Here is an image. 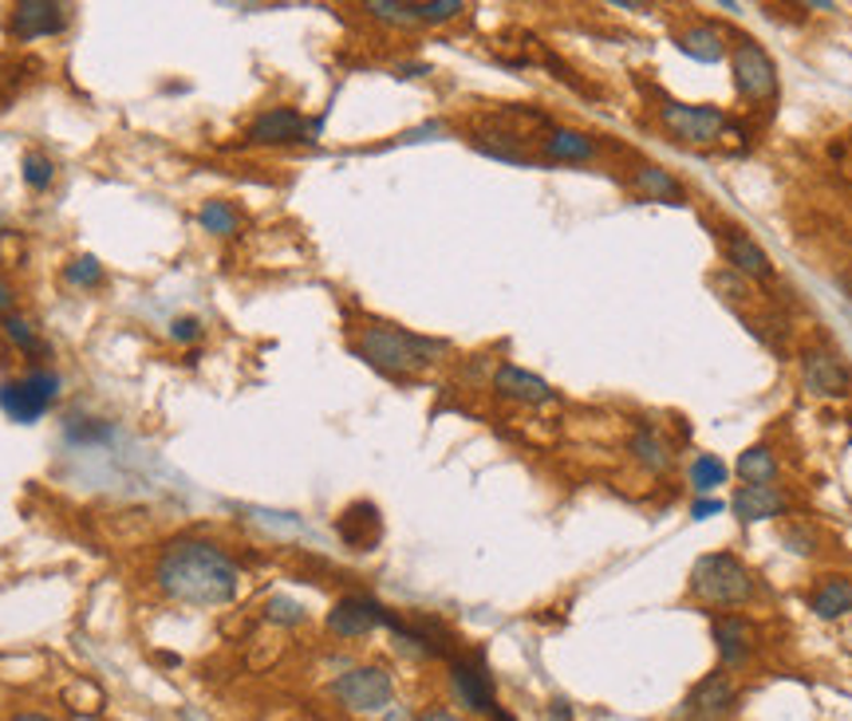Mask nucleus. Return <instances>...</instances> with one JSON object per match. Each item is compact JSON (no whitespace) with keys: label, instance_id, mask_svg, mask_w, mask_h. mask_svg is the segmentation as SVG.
Masks as SVG:
<instances>
[{"label":"nucleus","instance_id":"20","mask_svg":"<svg viewBox=\"0 0 852 721\" xmlns=\"http://www.w3.org/2000/svg\"><path fill=\"white\" fill-rule=\"evenodd\" d=\"M635 194L647 201H663V206H687V186L663 166H640L635 170Z\"/></svg>","mask_w":852,"mask_h":721},{"label":"nucleus","instance_id":"5","mask_svg":"<svg viewBox=\"0 0 852 721\" xmlns=\"http://www.w3.org/2000/svg\"><path fill=\"white\" fill-rule=\"evenodd\" d=\"M332 694L352 713H387L391 702H395V678L380 662H367V667L344 670L332 682Z\"/></svg>","mask_w":852,"mask_h":721},{"label":"nucleus","instance_id":"41","mask_svg":"<svg viewBox=\"0 0 852 721\" xmlns=\"http://www.w3.org/2000/svg\"><path fill=\"white\" fill-rule=\"evenodd\" d=\"M490 721H517V718H513V713L506 710V706H498V710L490 713Z\"/></svg>","mask_w":852,"mask_h":721},{"label":"nucleus","instance_id":"6","mask_svg":"<svg viewBox=\"0 0 852 721\" xmlns=\"http://www.w3.org/2000/svg\"><path fill=\"white\" fill-rule=\"evenodd\" d=\"M742 706V686L735 682L730 670H710L707 678H698L690 686V694L683 698L679 718L683 721H730Z\"/></svg>","mask_w":852,"mask_h":721},{"label":"nucleus","instance_id":"18","mask_svg":"<svg viewBox=\"0 0 852 721\" xmlns=\"http://www.w3.org/2000/svg\"><path fill=\"white\" fill-rule=\"evenodd\" d=\"M730 505H735L738 521L754 524V521H773V516H781L789 509V501H786V493L773 485H742Z\"/></svg>","mask_w":852,"mask_h":721},{"label":"nucleus","instance_id":"7","mask_svg":"<svg viewBox=\"0 0 852 721\" xmlns=\"http://www.w3.org/2000/svg\"><path fill=\"white\" fill-rule=\"evenodd\" d=\"M446 667H450V690L458 698L466 713H481V718H490L498 710V682H493L490 667H486V658L481 655H450L446 658Z\"/></svg>","mask_w":852,"mask_h":721},{"label":"nucleus","instance_id":"15","mask_svg":"<svg viewBox=\"0 0 852 721\" xmlns=\"http://www.w3.org/2000/svg\"><path fill=\"white\" fill-rule=\"evenodd\" d=\"M493 390H498L501 398H509V403H521V406H544L557 398V390L549 387L541 375H533V370H526V367H513V363H501V367L493 370Z\"/></svg>","mask_w":852,"mask_h":721},{"label":"nucleus","instance_id":"3","mask_svg":"<svg viewBox=\"0 0 852 721\" xmlns=\"http://www.w3.org/2000/svg\"><path fill=\"white\" fill-rule=\"evenodd\" d=\"M690 595H698L710 607H742L754 599V572L735 552L698 556L690 568Z\"/></svg>","mask_w":852,"mask_h":721},{"label":"nucleus","instance_id":"1","mask_svg":"<svg viewBox=\"0 0 852 721\" xmlns=\"http://www.w3.org/2000/svg\"><path fill=\"white\" fill-rule=\"evenodd\" d=\"M155 584L174 604L221 607L241 587V572L221 544L201 541V536H181V541L166 544L158 556Z\"/></svg>","mask_w":852,"mask_h":721},{"label":"nucleus","instance_id":"36","mask_svg":"<svg viewBox=\"0 0 852 721\" xmlns=\"http://www.w3.org/2000/svg\"><path fill=\"white\" fill-rule=\"evenodd\" d=\"M415 721H470V718H463V713L446 710V706H426V710L418 713Z\"/></svg>","mask_w":852,"mask_h":721},{"label":"nucleus","instance_id":"21","mask_svg":"<svg viewBox=\"0 0 852 721\" xmlns=\"http://www.w3.org/2000/svg\"><path fill=\"white\" fill-rule=\"evenodd\" d=\"M541 154L549 163H592L600 154L596 138L581 135V130H549V138L541 143Z\"/></svg>","mask_w":852,"mask_h":721},{"label":"nucleus","instance_id":"23","mask_svg":"<svg viewBox=\"0 0 852 721\" xmlns=\"http://www.w3.org/2000/svg\"><path fill=\"white\" fill-rule=\"evenodd\" d=\"M735 473L746 485H773V478H778V458H773L770 446H750V450L738 453Z\"/></svg>","mask_w":852,"mask_h":721},{"label":"nucleus","instance_id":"25","mask_svg":"<svg viewBox=\"0 0 852 721\" xmlns=\"http://www.w3.org/2000/svg\"><path fill=\"white\" fill-rule=\"evenodd\" d=\"M0 332H4V339H9L12 347H17V352H24V355H48V343L37 335V327L28 324L24 316H17V312L0 320Z\"/></svg>","mask_w":852,"mask_h":721},{"label":"nucleus","instance_id":"35","mask_svg":"<svg viewBox=\"0 0 852 721\" xmlns=\"http://www.w3.org/2000/svg\"><path fill=\"white\" fill-rule=\"evenodd\" d=\"M170 335H174L178 343H190V339H198V335H201V327H198V320L186 316V320H174V324H170Z\"/></svg>","mask_w":852,"mask_h":721},{"label":"nucleus","instance_id":"2","mask_svg":"<svg viewBox=\"0 0 852 721\" xmlns=\"http://www.w3.org/2000/svg\"><path fill=\"white\" fill-rule=\"evenodd\" d=\"M446 352L450 347L443 339L403 332L395 324H367L355 339V355L363 363H372L375 370H383V375H391V379H415V375L435 367Z\"/></svg>","mask_w":852,"mask_h":721},{"label":"nucleus","instance_id":"17","mask_svg":"<svg viewBox=\"0 0 852 721\" xmlns=\"http://www.w3.org/2000/svg\"><path fill=\"white\" fill-rule=\"evenodd\" d=\"M336 532H340V541H344L347 548L367 552L375 541H380V532H383L380 509H375L372 501H355V505H347L344 513H340Z\"/></svg>","mask_w":852,"mask_h":721},{"label":"nucleus","instance_id":"26","mask_svg":"<svg viewBox=\"0 0 852 721\" xmlns=\"http://www.w3.org/2000/svg\"><path fill=\"white\" fill-rule=\"evenodd\" d=\"M198 226L214 237H233L237 226H241V213H237L229 201H206V206L198 209Z\"/></svg>","mask_w":852,"mask_h":721},{"label":"nucleus","instance_id":"29","mask_svg":"<svg viewBox=\"0 0 852 721\" xmlns=\"http://www.w3.org/2000/svg\"><path fill=\"white\" fill-rule=\"evenodd\" d=\"M415 12V24H446V20L463 17L466 4L463 0H426V4H411Z\"/></svg>","mask_w":852,"mask_h":721},{"label":"nucleus","instance_id":"12","mask_svg":"<svg viewBox=\"0 0 852 721\" xmlns=\"http://www.w3.org/2000/svg\"><path fill=\"white\" fill-rule=\"evenodd\" d=\"M801 379L821 398L852 395V367L837 352H829V347H806L801 352Z\"/></svg>","mask_w":852,"mask_h":721},{"label":"nucleus","instance_id":"38","mask_svg":"<svg viewBox=\"0 0 852 721\" xmlns=\"http://www.w3.org/2000/svg\"><path fill=\"white\" fill-rule=\"evenodd\" d=\"M12 307H17V292H12L9 280H0V320L12 316Z\"/></svg>","mask_w":852,"mask_h":721},{"label":"nucleus","instance_id":"14","mask_svg":"<svg viewBox=\"0 0 852 721\" xmlns=\"http://www.w3.org/2000/svg\"><path fill=\"white\" fill-rule=\"evenodd\" d=\"M387 612L391 607H383L372 595H344L328 612V631L340 635V639H363V635H372L375 627L387 623Z\"/></svg>","mask_w":852,"mask_h":721},{"label":"nucleus","instance_id":"31","mask_svg":"<svg viewBox=\"0 0 852 721\" xmlns=\"http://www.w3.org/2000/svg\"><path fill=\"white\" fill-rule=\"evenodd\" d=\"M64 280L72 284V289H100L103 264L95 261V257H75V261L64 269Z\"/></svg>","mask_w":852,"mask_h":721},{"label":"nucleus","instance_id":"30","mask_svg":"<svg viewBox=\"0 0 852 721\" xmlns=\"http://www.w3.org/2000/svg\"><path fill=\"white\" fill-rule=\"evenodd\" d=\"M264 619L277 623V627H300V623L309 619V612L297 599H289V595H272L269 604H264Z\"/></svg>","mask_w":852,"mask_h":721},{"label":"nucleus","instance_id":"40","mask_svg":"<svg viewBox=\"0 0 852 721\" xmlns=\"http://www.w3.org/2000/svg\"><path fill=\"white\" fill-rule=\"evenodd\" d=\"M12 721H55V718H48V713H37V710H24V713H17Z\"/></svg>","mask_w":852,"mask_h":721},{"label":"nucleus","instance_id":"8","mask_svg":"<svg viewBox=\"0 0 852 721\" xmlns=\"http://www.w3.org/2000/svg\"><path fill=\"white\" fill-rule=\"evenodd\" d=\"M730 72H735V87L742 100L750 103H770L778 100V67H773L770 52L754 40H738L730 52Z\"/></svg>","mask_w":852,"mask_h":721},{"label":"nucleus","instance_id":"9","mask_svg":"<svg viewBox=\"0 0 852 721\" xmlns=\"http://www.w3.org/2000/svg\"><path fill=\"white\" fill-rule=\"evenodd\" d=\"M659 115H663V127L672 130L675 138H683V143H690V146H703V143L723 138L726 123H730V118H726L718 107H710V103H698L695 107V103L663 100Z\"/></svg>","mask_w":852,"mask_h":721},{"label":"nucleus","instance_id":"27","mask_svg":"<svg viewBox=\"0 0 852 721\" xmlns=\"http://www.w3.org/2000/svg\"><path fill=\"white\" fill-rule=\"evenodd\" d=\"M20 178H24L28 190L44 194L48 186L55 181V163L48 158L44 150H28L24 158H20Z\"/></svg>","mask_w":852,"mask_h":721},{"label":"nucleus","instance_id":"28","mask_svg":"<svg viewBox=\"0 0 852 721\" xmlns=\"http://www.w3.org/2000/svg\"><path fill=\"white\" fill-rule=\"evenodd\" d=\"M726 481V461L715 458V453H698L695 461H690V485L698 489V493H710V489H718Z\"/></svg>","mask_w":852,"mask_h":721},{"label":"nucleus","instance_id":"39","mask_svg":"<svg viewBox=\"0 0 852 721\" xmlns=\"http://www.w3.org/2000/svg\"><path fill=\"white\" fill-rule=\"evenodd\" d=\"M715 513H723V501H707V497H703V501L690 505V516H698V521H703V516H715Z\"/></svg>","mask_w":852,"mask_h":721},{"label":"nucleus","instance_id":"32","mask_svg":"<svg viewBox=\"0 0 852 721\" xmlns=\"http://www.w3.org/2000/svg\"><path fill=\"white\" fill-rule=\"evenodd\" d=\"M710 289H715L723 300H735V304H742V300H750V292H746V276H738L735 269L715 272V276H710Z\"/></svg>","mask_w":852,"mask_h":721},{"label":"nucleus","instance_id":"33","mask_svg":"<svg viewBox=\"0 0 852 721\" xmlns=\"http://www.w3.org/2000/svg\"><path fill=\"white\" fill-rule=\"evenodd\" d=\"M67 438H72V442H107L111 426L95 422V418H72V422H67Z\"/></svg>","mask_w":852,"mask_h":721},{"label":"nucleus","instance_id":"37","mask_svg":"<svg viewBox=\"0 0 852 721\" xmlns=\"http://www.w3.org/2000/svg\"><path fill=\"white\" fill-rule=\"evenodd\" d=\"M544 721H576V710H572V702H564V698H553Z\"/></svg>","mask_w":852,"mask_h":721},{"label":"nucleus","instance_id":"10","mask_svg":"<svg viewBox=\"0 0 852 721\" xmlns=\"http://www.w3.org/2000/svg\"><path fill=\"white\" fill-rule=\"evenodd\" d=\"M72 20V9L67 4H55V0H20L9 9V32L17 44H32V40H44V36H60Z\"/></svg>","mask_w":852,"mask_h":721},{"label":"nucleus","instance_id":"42","mask_svg":"<svg viewBox=\"0 0 852 721\" xmlns=\"http://www.w3.org/2000/svg\"><path fill=\"white\" fill-rule=\"evenodd\" d=\"M841 284H844V292H849V296H852V272H844Z\"/></svg>","mask_w":852,"mask_h":721},{"label":"nucleus","instance_id":"22","mask_svg":"<svg viewBox=\"0 0 852 721\" xmlns=\"http://www.w3.org/2000/svg\"><path fill=\"white\" fill-rule=\"evenodd\" d=\"M632 453H635V461H640L644 469H652V473H663V469L672 466V446H667V438H663L652 422L635 426Z\"/></svg>","mask_w":852,"mask_h":721},{"label":"nucleus","instance_id":"19","mask_svg":"<svg viewBox=\"0 0 852 721\" xmlns=\"http://www.w3.org/2000/svg\"><path fill=\"white\" fill-rule=\"evenodd\" d=\"M809 612L817 615V619H841V615L852 612V579L844 576H821L817 579V587L809 592Z\"/></svg>","mask_w":852,"mask_h":721},{"label":"nucleus","instance_id":"34","mask_svg":"<svg viewBox=\"0 0 852 721\" xmlns=\"http://www.w3.org/2000/svg\"><path fill=\"white\" fill-rule=\"evenodd\" d=\"M786 541L793 544V552H801V556H809L813 552V532H806L801 524H793V529H786Z\"/></svg>","mask_w":852,"mask_h":721},{"label":"nucleus","instance_id":"4","mask_svg":"<svg viewBox=\"0 0 852 721\" xmlns=\"http://www.w3.org/2000/svg\"><path fill=\"white\" fill-rule=\"evenodd\" d=\"M60 375L48 367H32L28 375H20V379H4L0 383V410L12 418V422L20 426H32L40 422V418L48 415L55 406V398H60Z\"/></svg>","mask_w":852,"mask_h":721},{"label":"nucleus","instance_id":"24","mask_svg":"<svg viewBox=\"0 0 852 721\" xmlns=\"http://www.w3.org/2000/svg\"><path fill=\"white\" fill-rule=\"evenodd\" d=\"M679 48L690 55V60H698V64H718V60L726 55L723 36H718L715 28H703V24L687 28V32L679 36Z\"/></svg>","mask_w":852,"mask_h":721},{"label":"nucleus","instance_id":"13","mask_svg":"<svg viewBox=\"0 0 852 721\" xmlns=\"http://www.w3.org/2000/svg\"><path fill=\"white\" fill-rule=\"evenodd\" d=\"M710 639H715L723 670H742L754 658V650H758V642H762L758 639V627H754L750 619L730 615V612L710 619Z\"/></svg>","mask_w":852,"mask_h":721},{"label":"nucleus","instance_id":"16","mask_svg":"<svg viewBox=\"0 0 852 721\" xmlns=\"http://www.w3.org/2000/svg\"><path fill=\"white\" fill-rule=\"evenodd\" d=\"M723 244H726V261H730L726 269H735L738 276H746V280H770L773 276L770 253H766L762 244L754 241L750 233H742V229H726Z\"/></svg>","mask_w":852,"mask_h":721},{"label":"nucleus","instance_id":"11","mask_svg":"<svg viewBox=\"0 0 852 721\" xmlns=\"http://www.w3.org/2000/svg\"><path fill=\"white\" fill-rule=\"evenodd\" d=\"M320 123H309L297 107H269L249 123V143L253 146H292L312 143Z\"/></svg>","mask_w":852,"mask_h":721}]
</instances>
